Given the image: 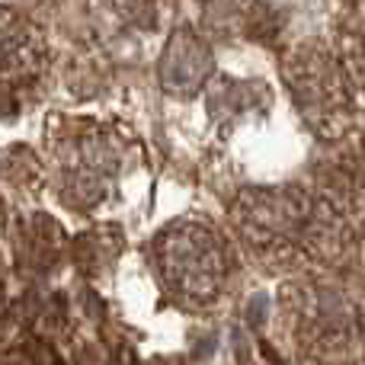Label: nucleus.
Here are the masks:
<instances>
[{
    "instance_id": "f257e3e1",
    "label": "nucleus",
    "mask_w": 365,
    "mask_h": 365,
    "mask_svg": "<svg viewBox=\"0 0 365 365\" xmlns=\"http://www.w3.org/2000/svg\"><path fill=\"white\" fill-rule=\"evenodd\" d=\"M282 81L298 115L321 141H336L353 128L356 90L334 45L321 38L292 45L282 55Z\"/></svg>"
},
{
    "instance_id": "f03ea898",
    "label": "nucleus",
    "mask_w": 365,
    "mask_h": 365,
    "mask_svg": "<svg viewBox=\"0 0 365 365\" xmlns=\"http://www.w3.org/2000/svg\"><path fill=\"white\" fill-rule=\"evenodd\" d=\"M240 247L253 263L269 272L298 269L304 259V227H308V189L279 186L250 189L231 212Z\"/></svg>"
},
{
    "instance_id": "7ed1b4c3",
    "label": "nucleus",
    "mask_w": 365,
    "mask_h": 365,
    "mask_svg": "<svg viewBox=\"0 0 365 365\" xmlns=\"http://www.w3.org/2000/svg\"><path fill=\"white\" fill-rule=\"evenodd\" d=\"M154 266L177 302L205 308L218 302L231 276V253L205 221H173L154 240Z\"/></svg>"
},
{
    "instance_id": "20e7f679",
    "label": "nucleus",
    "mask_w": 365,
    "mask_h": 365,
    "mask_svg": "<svg viewBox=\"0 0 365 365\" xmlns=\"http://www.w3.org/2000/svg\"><path fill=\"white\" fill-rule=\"evenodd\" d=\"M285 314L298 349L324 365L346 362L356 349H362V314L356 302L343 289L330 282H298L289 289Z\"/></svg>"
},
{
    "instance_id": "39448f33",
    "label": "nucleus",
    "mask_w": 365,
    "mask_h": 365,
    "mask_svg": "<svg viewBox=\"0 0 365 365\" xmlns=\"http://www.w3.org/2000/svg\"><path fill=\"white\" fill-rule=\"evenodd\" d=\"M212 68L215 58L205 38L192 29H177L160 55V87L170 96H195Z\"/></svg>"
},
{
    "instance_id": "423d86ee",
    "label": "nucleus",
    "mask_w": 365,
    "mask_h": 365,
    "mask_svg": "<svg viewBox=\"0 0 365 365\" xmlns=\"http://www.w3.org/2000/svg\"><path fill=\"white\" fill-rule=\"evenodd\" d=\"M38 32L19 13L0 6V74H26L38 64Z\"/></svg>"
},
{
    "instance_id": "0eeeda50",
    "label": "nucleus",
    "mask_w": 365,
    "mask_h": 365,
    "mask_svg": "<svg viewBox=\"0 0 365 365\" xmlns=\"http://www.w3.org/2000/svg\"><path fill=\"white\" fill-rule=\"evenodd\" d=\"M336 58L356 93H365V4L353 6L336 29Z\"/></svg>"
},
{
    "instance_id": "6e6552de",
    "label": "nucleus",
    "mask_w": 365,
    "mask_h": 365,
    "mask_svg": "<svg viewBox=\"0 0 365 365\" xmlns=\"http://www.w3.org/2000/svg\"><path fill=\"white\" fill-rule=\"evenodd\" d=\"M362 349H365V314H362Z\"/></svg>"
}]
</instances>
